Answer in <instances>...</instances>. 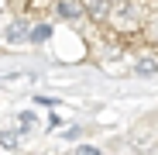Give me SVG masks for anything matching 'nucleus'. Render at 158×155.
<instances>
[{"label": "nucleus", "instance_id": "1", "mask_svg": "<svg viewBox=\"0 0 158 155\" xmlns=\"http://www.w3.org/2000/svg\"><path fill=\"white\" fill-rule=\"evenodd\" d=\"M7 41H31V28L28 24H10V31H7Z\"/></svg>", "mask_w": 158, "mask_h": 155}, {"label": "nucleus", "instance_id": "2", "mask_svg": "<svg viewBox=\"0 0 158 155\" xmlns=\"http://www.w3.org/2000/svg\"><path fill=\"white\" fill-rule=\"evenodd\" d=\"M59 14H62V17H79L83 7H79V4H59Z\"/></svg>", "mask_w": 158, "mask_h": 155}, {"label": "nucleus", "instance_id": "3", "mask_svg": "<svg viewBox=\"0 0 158 155\" xmlns=\"http://www.w3.org/2000/svg\"><path fill=\"white\" fill-rule=\"evenodd\" d=\"M0 145H4V148H14L17 145V131H14V127H10V131H0Z\"/></svg>", "mask_w": 158, "mask_h": 155}, {"label": "nucleus", "instance_id": "4", "mask_svg": "<svg viewBox=\"0 0 158 155\" xmlns=\"http://www.w3.org/2000/svg\"><path fill=\"white\" fill-rule=\"evenodd\" d=\"M52 35V28H48V24H38V28H31V41H45Z\"/></svg>", "mask_w": 158, "mask_h": 155}, {"label": "nucleus", "instance_id": "5", "mask_svg": "<svg viewBox=\"0 0 158 155\" xmlns=\"http://www.w3.org/2000/svg\"><path fill=\"white\" fill-rule=\"evenodd\" d=\"M35 121H38V117H35L31 110H24V114H21V127H35Z\"/></svg>", "mask_w": 158, "mask_h": 155}, {"label": "nucleus", "instance_id": "6", "mask_svg": "<svg viewBox=\"0 0 158 155\" xmlns=\"http://www.w3.org/2000/svg\"><path fill=\"white\" fill-rule=\"evenodd\" d=\"M76 155H100V148H89V145H83V148H79Z\"/></svg>", "mask_w": 158, "mask_h": 155}]
</instances>
